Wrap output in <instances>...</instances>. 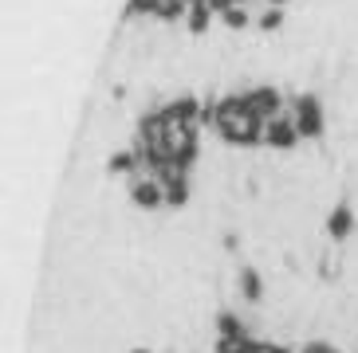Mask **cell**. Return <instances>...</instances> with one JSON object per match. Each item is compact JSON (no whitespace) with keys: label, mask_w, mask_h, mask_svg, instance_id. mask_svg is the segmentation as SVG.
<instances>
[{"label":"cell","mask_w":358,"mask_h":353,"mask_svg":"<svg viewBox=\"0 0 358 353\" xmlns=\"http://www.w3.org/2000/svg\"><path fill=\"white\" fill-rule=\"evenodd\" d=\"M221 20H224V28H229V31H244L248 24H252V16L244 12V4H229V8L221 12Z\"/></svg>","instance_id":"cell-10"},{"label":"cell","mask_w":358,"mask_h":353,"mask_svg":"<svg viewBox=\"0 0 358 353\" xmlns=\"http://www.w3.org/2000/svg\"><path fill=\"white\" fill-rule=\"evenodd\" d=\"M244 353H292V350L287 345H275V342H256L252 338V342L244 345Z\"/></svg>","instance_id":"cell-13"},{"label":"cell","mask_w":358,"mask_h":353,"mask_svg":"<svg viewBox=\"0 0 358 353\" xmlns=\"http://www.w3.org/2000/svg\"><path fill=\"white\" fill-rule=\"evenodd\" d=\"M295 142H299V130H295V114H292V110L275 114L272 122L264 126V146H272V149H292Z\"/></svg>","instance_id":"cell-4"},{"label":"cell","mask_w":358,"mask_h":353,"mask_svg":"<svg viewBox=\"0 0 358 353\" xmlns=\"http://www.w3.org/2000/svg\"><path fill=\"white\" fill-rule=\"evenodd\" d=\"M134 353H150V350H134Z\"/></svg>","instance_id":"cell-16"},{"label":"cell","mask_w":358,"mask_h":353,"mask_svg":"<svg viewBox=\"0 0 358 353\" xmlns=\"http://www.w3.org/2000/svg\"><path fill=\"white\" fill-rule=\"evenodd\" d=\"M241 294H244V302L264 299V283H260V271L256 267H241Z\"/></svg>","instance_id":"cell-9"},{"label":"cell","mask_w":358,"mask_h":353,"mask_svg":"<svg viewBox=\"0 0 358 353\" xmlns=\"http://www.w3.org/2000/svg\"><path fill=\"white\" fill-rule=\"evenodd\" d=\"M327 232H331V239H350V232H355V212H350V204H338L327 216Z\"/></svg>","instance_id":"cell-6"},{"label":"cell","mask_w":358,"mask_h":353,"mask_svg":"<svg viewBox=\"0 0 358 353\" xmlns=\"http://www.w3.org/2000/svg\"><path fill=\"white\" fill-rule=\"evenodd\" d=\"M268 4H272V8H284V4H287V0H268Z\"/></svg>","instance_id":"cell-15"},{"label":"cell","mask_w":358,"mask_h":353,"mask_svg":"<svg viewBox=\"0 0 358 353\" xmlns=\"http://www.w3.org/2000/svg\"><path fill=\"white\" fill-rule=\"evenodd\" d=\"M217 333H221V338H229V342H244V338H252V333L244 330V322L241 318H236V314H217Z\"/></svg>","instance_id":"cell-8"},{"label":"cell","mask_w":358,"mask_h":353,"mask_svg":"<svg viewBox=\"0 0 358 353\" xmlns=\"http://www.w3.org/2000/svg\"><path fill=\"white\" fill-rule=\"evenodd\" d=\"M130 200L138 208H162L166 204V188L158 185V176L134 173V181H130Z\"/></svg>","instance_id":"cell-5"},{"label":"cell","mask_w":358,"mask_h":353,"mask_svg":"<svg viewBox=\"0 0 358 353\" xmlns=\"http://www.w3.org/2000/svg\"><path fill=\"white\" fill-rule=\"evenodd\" d=\"M244 103L252 110L260 122H272L275 114H284V98L275 87H252V91H244Z\"/></svg>","instance_id":"cell-3"},{"label":"cell","mask_w":358,"mask_h":353,"mask_svg":"<svg viewBox=\"0 0 358 353\" xmlns=\"http://www.w3.org/2000/svg\"><path fill=\"white\" fill-rule=\"evenodd\" d=\"M264 126L260 118L248 110L244 94H224L217 103V134L229 142V146H264Z\"/></svg>","instance_id":"cell-1"},{"label":"cell","mask_w":358,"mask_h":353,"mask_svg":"<svg viewBox=\"0 0 358 353\" xmlns=\"http://www.w3.org/2000/svg\"><path fill=\"white\" fill-rule=\"evenodd\" d=\"M280 24H284V8H272V4L256 16V28H260V31H275Z\"/></svg>","instance_id":"cell-12"},{"label":"cell","mask_w":358,"mask_h":353,"mask_svg":"<svg viewBox=\"0 0 358 353\" xmlns=\"http://www.w3.org/2000/svg\"><path fill=\"white\" fill-rule=\"evenodd\" d=\"M213 16H217V8H213L209 0H193V8H189V16H185V24H189L193 36H205V31H209V24H213Z\"/></svg>","instance_id":"cell-7"},{"label":"cell","mask_w":358,"mask_h":353,"mask_svg":"<svg viewBox=\"0 0 358 353\" xmlns=\"http://www.w3.org/2000/svg\"><path fill=\"white\" fill-rule=\"evenodd\" d=\"M292 114H295V130H299V137H307V142L323 137L327 118H323V103H319V94H295V98H292Z\"/></svg>","instance_id":"cell-2"},{"label":"cell","mask_w":358,"mask_h":353,"mask_svg":"<svg viewBox=\"0 0 358 353\" xmlns=\"http://www.w3.org/2000/svg\"><path fill=\"white\" fill-rule=\"evenodd\" d=\"M299 353H338V350H335V345H331V342H307V345H303V350H299Z\"/></svg>","instance_id":"cell-14"},{"label":"cell","mask_w":358,"mask_h":353,"mask_svg":"<svg viewBox=\"0 0 358 353\" xmlns=\"http://www.w3.org/2000/svg\"><path fill=\"white\" fill-rule=\"evenodd\" d=\"M106 169H110V173H130V176H134V173H138V157H134V149H122V153H115L110 161H106Z\"/></svg>","instance_id":"cell-11"}]
</instances>
